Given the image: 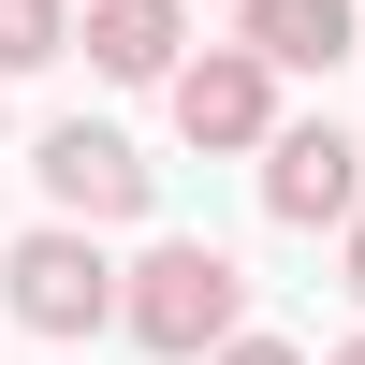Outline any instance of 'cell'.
<instances>
[{"instance_id": "obj_1", "label": "cell", "mask_w": 365, "mask_h": 365, "mask_svg": "<svg viewBox=\"0 0 365 365\" xmlns=\"http://www.w3.org/2000/svg\"><path fill=\"white\" fill-rule=\"evenodd\" d=\"M117 336L161 351V365H220L249 336V263L205 249V234H161V249L132 263V322H117Z\"/></svg>"}, {"instance_id": "obj_2", "label": "cell", "mask_w": 365, "mask_h": 365, "mask_svg": "<svg viewBox=\"0 0 365 365\" xmlns=\"http://www.w3.org/2000/svg\"><path fill=\"white\" fill-rule=\"evenodd\" d=\"M0 307H15L29 336H103V322H132V278H117L73 220H44V234L0 249Z\"/></svg>"}, {"instance_id": "obj_3", "label": "cell", "mask_w": 365, "mask_h": 365, "mask_svg": "<svg viewBox=\"0 0 365 365\" xmlns=\"http://www.w3.org/2000/svg\"><path fill=\"white\" fill-rule=\"evenodd\" d=\"M29 175H44V205L88 220V234H103V220H146V190H161V161H146L132 132H103V117H58V132L29 146Z\"/></svg>"}, {"instance_id": "obj_4", "label": "cell", "mask_w": 365, "mask_h": 365, "mask_svg": "<svg viewBox=\"0 0 365 365\" xmlns=\"http://www.w3.org/2000/svg\"><path fill=\"white\" fill-rule=\"evenodd\" d=\"M161 103H175V132H190L205 161H234V146H278V132H292V117H278V58H249V44H205Z\"/></svg>"}, {"instance_id": "obj_5", "label": "cell", "mask_w": 365, "mask_h": 365, "mask_svg": "<svg viewBox=\"0 0 365 365\" xmlns=\"http://www.w3.org/2000/svg\"><path fill=\"white\" fill-rule=\"evenodd\" d=\"M263 220H292V234H351L365 220V146L336 117H292V132L263 146Z\"/></svg>"}, {"instance_id": "obj_6", "label": "cell", "mask_w": 365, "mask_h": 365, "mask_svg": "<svg viewBox=\"0 0 365 365\" xmlns=\"http://www.w3.org/2000/svg\"><path fill=\"white\" fill-rule=\"evenodd\" d=\"M88 73H117V88H175L190 73V0H88Z\"/></svg>"}, {"instance_id": "obj_7", "label": "cell", "mask_w": 365, "mask_h": 365, "mask_svg": "<svg viewBox=\"0 0 365 365\" xmlns=\"http://www.w3.org/2000/svg\"><path fill=\"white\" fill-rule=\"evenodd\" d=\"M234 44L278 73H336V58H365V0H234Z\"/></svg>"}, {"instance_id": "obj_8", "label": "cell", "mask_w": 365, "mask_h": 365, "mask_svg": "<svg viewBox=\"0 0 365 365\" xmlns=\"http://www.w3.org/2000/svg\"><path fill=\"white\" fill-rule=\"evenodd\" d=\"M73 0H0V73H44V58H73Z\"/></svg>"}, {"instance_id": "obj_9", "label": "cell", "mask_w": 365, "mask_h": 365, "mask_svg": "<svg viewBox=\"0 0 365 365\" xmlns=\"http://www.w3.org/2000/svg\"><path fill=\"white\" fill-rule=\"evenodd\" d=\"M220 365H307V351H292V336H234Z\"/></svg>"}, {"instance_id": "obj_10", "label": "cell", "mask_w": 365, "mask_h": 365, "mask_svg": "<svg viewBox=\"0 0 365 365\" xmlns=\"http://www.w3.org/2000/svg\"><path fill=\"white\" fill-rule=\"evenodd\" d=\"M336 263H351V292H365V220H351V234H336Z\"/></svg>"}, {"instance_id": "obj_11", "label": "cell", "mask_w": 365, "mask_h": 365, "mask_svg": "<svg viewBox=\"0 0 365 365\" xmlns=\"http://www.w3.org/2000/svg\"><path fill=\"white\" fill-rule=\"evenodd\" d=\"M322 365H365V336H351V351H322Z\"/></svg>"}]
</instances>
